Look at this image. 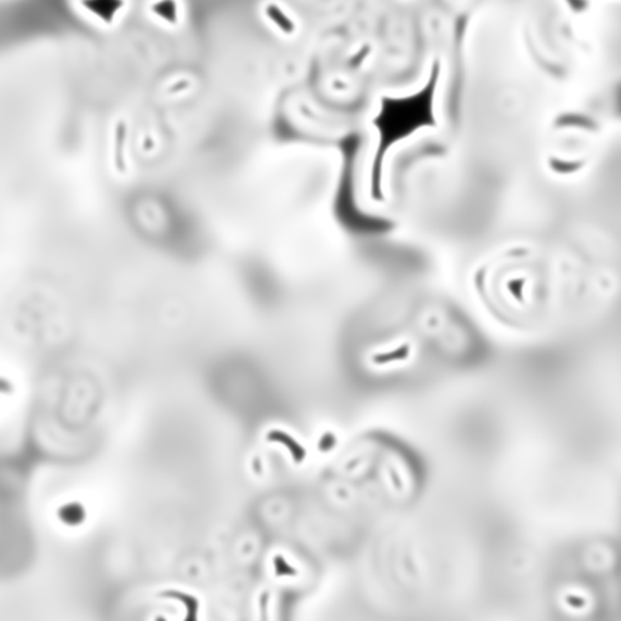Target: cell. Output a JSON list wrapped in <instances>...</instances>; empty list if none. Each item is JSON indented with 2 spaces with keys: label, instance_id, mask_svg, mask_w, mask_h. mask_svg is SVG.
<instances>
[{
  "label": "cell",
  "instance_id": "cell-1",
  "mask_svg": "<svg viewBox=\"0 0 621 621\" xmlns=\"http://www.w3.org/2000/svg\"><path fill=\"white\" fill-rule=\"evenodd\" d=\"M440 75V66L436 63L428 82L419 90L402 96H387L381 100L374 120V128L378 134L374 184L378 191L383 181L381 175L387 152H391V149L418 132L436 125Z\"/></svg>",
  "mask_w": 621,
  "mask_h": 621
},
{
  "label": "cell",
  "instance_id": "cell-4",
  "mask_svg": "<svg viewBox=\"0 0 621 621\" xmlns=\"http://www.w3.org/2000/svg\"><path fill=\"white\" fill-rule=\"evenodd\" d=\"M92 4H97L94 6L91 11H95L99 14V16L103 18V21L111 22L115 18L117 13L120 9L123 8V0H90Z\"/></svg>",
  "mask_w": 621,
  "mask_h": 621
},
{
  "label": "cell",
  "instance_id": "cell-3",
  "mask_svg": "<svg viewBox=\"0 0 621 621\" xmlns=\"http://www.w3.org/2000/svg\"><path fill=\"white\" fill-rule=\"evenodd\" d=\"M152 11L158 20L168 25H176L179 22V5L176 0H156Z\"/></svg>",
  "mask_w": 621,
  "mask_h": 621
},
{
  "label": "cell",
  "instance_id": "cell-2",
  "mask_svg": "<svg viewBox=\"0 0 621 621\" xmlns=\"http://www.w3.org/2000/svg\"><path fill=\"white\" fill-rule=\"evenodd\" d=\"M265 16L267 17L272 25L285 36H292L297 31V26L294 23V21L289 17L288 14L283 11V9L277 4L270 3V4L266 5L265 6Z\"/></svg>",
  "mask_w": 621,
  "mask_h": 621
}]
</instances>
